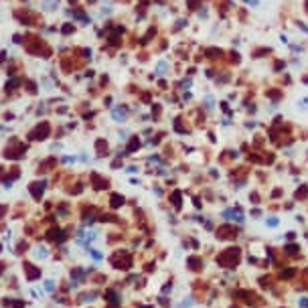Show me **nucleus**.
I'll list each match as a JSON object with an SVG mask.
<instances>
[{"mask_svg": "<svg viewBox=\"0 0 308 308\" xmlns=\"http://www.w3.org/2000/svg\"><path fill=\"white\" fill-rule=\"evenodd\" d=\"M219 261L223 263V266H233V263H237L239 261V249L235 247V249H227L221 257H219Z\"/></svg>", "mask_w": 308, "mask_h": 308, "instance_id": "1", "label": "nucleus"}, {"mask_svg": "<svg viewBox=\"0 0 308 308\" xmlns=\"http://www.w3.org/2000/svg\"><path fill=\"white\" fill-rule=\"evenodd\" d=\"M122 203H124V199H122L120 195H114V197H112V205H114V207H120Z\"/></svg>", "mask_w": 308, "mask_h": 308, "instance_id": "2", "label": "nucleus"}, {"mask_svg": "<svg viewBox=\"0 0 308 308\" xmlns=\"http://www.w3.org/2000/svg\"><path fill=\"white\" fill-rule=\"evenodd\" d=\"M114 118L116 120H124L126 118V112H124V109H114Z\"/></svg>", "mask_w": 308, "mask_h": 308, "instance_id": "3", "label": "nucleus"}, {"mask_svg": "<svg viewBox=\"0 0 308 308\" xmlns=\"http://www.w3.org/2000/svg\"><path fill=\"white\" fill-rule=\"evenodd\" d=\"M164 69H166V63H164V61H160V63H158V67H156V75H162V71H164Z\"/></svg>", "mask_w": 308, "mask_h": 308, "instance_id": "4", "label": "nucleus"}, {"mask_svg": "<svg viewBox=\"0 0 308 308\" xmlns=\"http://www.w3.org/2000/svg\"><path fill=\"white\" fill-rule=\"evenodd\" d=\"M245 2L251 4V6H257V4H259V0H245Z\"/></svg>", "mask_w": 308, "mask_h": 308, "instance_id": "5", "label": "nucleus"}, {"mask_svg": "<svg viewBox=\"0 0 308 308\" xmlns=\"http://www.w3.org/2000/svg\"><path fill=\"white\" fill-rule=\"evenodd\" d=\"M306 10H308V0H306Z\"/></svg>", "mask_w": 308, "mask_h": 308, "instance_id": "6", "label": "nucleus"}]
</instances>
